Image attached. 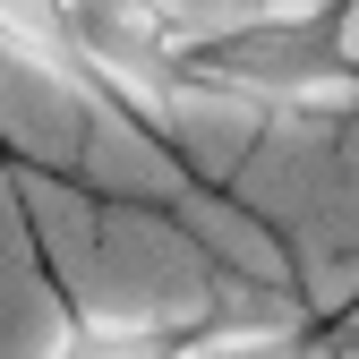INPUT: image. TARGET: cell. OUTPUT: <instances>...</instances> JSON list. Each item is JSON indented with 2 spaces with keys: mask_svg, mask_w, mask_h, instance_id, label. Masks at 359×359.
<instances>
[{
  "mask_svg": "<svg viewBox=\"0 0 359 359\" xmlns=\"http://www.w3.org/2000/svg\"><path fill=\"white\" fill-rule=\"evenodd\" d=\"M197 325H163V317H103V308H86V317L60 325L52 359H189Z\"/></svg>",
  "mask_w": 359,
  "mask_h": 359,
  "instance_id": "cell-3",
  "label": "cell"
},
{
  "mask_svg": "<svg viewBox=\"0 0 359 359\" xmlns=\"http://www.w3.org/2000/svg\"><path fill=\"white\" fill-rule=\"evenodd\" d=\"M189 359H317V325L283 308L274 291H231L222 308L197 317Z\"/></svg>",
  "mask_w": 359,
  "mask_h": 359,
  "instance_id": "cell-2",
  "label": "cell"
},
{
  "mask_svg": "<svg viewBox=\"0 0 359 359\" xmlns=\"http://www.w3.org/2000/svg\"><path fill=\"white\" fill-rule=\"evenodd\" d=\"M189 95L240 103L265 120H342L359 103L351 18L342 9H240L189 43Z\"/></svg>",
  "mask_w": 359,
  "mask_h": 359,
  "instance_id": "cell-1",
  "label": "cell"
}]
</instances>
